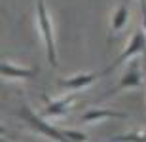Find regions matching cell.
I'll return each instance as SVG.
<instances>
[{
	"label": "cell",
	"instance_id": "6da1fadb",
	"mask_svg": "<svg viewBox=\"0 0 146 142\" xmlns=\"http://www.w3.org/2000/svg\"><path fill=\"white\" fill-rule=\"evenodd\" d=\"M36 15H38V25H40V32H42L44 44H46V55L51 66H57V55H55V40H53V27H51V19L48 15V8L44 0H36Z\"/></svg>",
	"mask_w": 146,
	"mask_h": 142
},
{
	"label": "cell",
	"instance_id": "7a4b0ae2",
	"mask_svg": "<svg viewBox=\"0 0 146 142\" xmlns=\"http://www.w3.org/2000/svg\"><path fill=\"white\" fill-rule=\"evenodd\" d=\"M19 114H21L23 120L27 121V123L33 127L34 131L40 133V135H44V137L51 138V140H55V142H68V140L65 138V135L61 133V129H55L53 125H49L48 121H44L42 118H40L38 114H34V112L29 108V106H23Z\"/></svg>",
	"mask_w": 146,
	"mask_h": 142
},
{
	"label": "cell",
	"instance_id": "3957f363",
	"mask_svg": "<svg viewBox=\"0 0 146 142\" xmlns=\"http://www.w3.org/2000/svg\"><path fill=\"white\" fill-rule=\"evenodd\" d=\"M142 51H146V34L144 32H137L135 36H133V40H131L129 44H127V48L121 51V55H119L118 59L114 61L112 65L104 70V74H108V72H112L116 66H119L121 63H125L127 59H131V57H135V55L142 53Z\"/></svg>",
	"mask_w": 146,
	"mask_h": 142
},
{
	"label": "cell",
	"instance_id": "277c9868",
	"mask_svg": "<svg viewBox=\"0 0 146 142\" xmlns=\"http://www.w3.org/2000/svg\"><path fill=\"white\" fill-rule=\"evenodd\" d=\"M101 76H104V72H89V74H78V76H72V78H61L57 83L65 89H70V91H80V89L91 85Z\"/></svg>",
	"mask_w": 146,
	"mask_h": 142
},
{
	"label": "cell",
	"instance_id": "5b68a950",
	"mask_svg": "<svg viewBox=\"0 0 146 142\" xmlns=\"http://www.w3.org/2000/svg\"><path fill=\"white\" fill-rule=\"evenodd\" d=\"M141 80H142V76H141V70H139V66H137V65L129 66V68L123 72V76H121V80H119L118 87H114L112 91H110V93H106L104 97H112V95L119 93V91H123V89L139 87V85H141Z\"/></svg>",
	"mask_w": 146,
	"mask_h": 142
},
{
	"label": "cell",
	"instance_id": "8992f818",
	"mask_svg": "<svg viewBox=\"0 0 146 142\" xmlns=\"http://www.w3.org/2000/svg\"><path fill=\"white\" fill-rule=\"evenodd\" d=\"M127 114L123 112H116V110H106V108H93L89 112L80 118L82 123H93V121H101V120H125Z\"/></svg>",
	"mask_w": 146,
	"mask_h": 142
},
{
	"label": "cell",
	"instance_id": "52a82bcc",
	"mask_svg": "<svg viewBox=\"0 0 146 142\" xmlns=\"http://www.w3.org/2000/svg\"><path fill=\"white\" fill-rule=\"evenodd\" d=\"M0 74L6 78H13V80H29L38 74V68H23V66L8 65L0 61Z\"/></svg>",
	"mask_w": 146,
	"mask_h": 142
},
{
	"label": "cell",
	"instance_id": "ba28073f",
	"mask_svg": "<svg viewBox=\"0 0 146 142\" xmlns=\"http://www.w3.org/2000/svg\"><path fill=\"white\" fill-rule=\"evenodd\" d=\"M74 102V95H68V97H63L59 100H49L48 106L44 108V116H53V118H61L68 112V108Z\"/></svg>",
	"mask_w": 146,
	"mask_h": 142
},
{
	"label": "cell",
	"instance_id": "9c48e42d",
	"mask_svg": "<svg viewBox=\"0 0 146 142\" xmlns=\"http://www.w3.org/2000/svg\"><path fill=\"white\" fill-rule=\"evenodd\" d=\"M127 17H129V10L127 6H119L116 13L112 15V30H121L123 25L127 23Z\"/></svg>",
	"mask_w": 146,
	"mask_h": 142
},
{
	"label": "cell",
	"instance_id": "30bf717a",
	"mask_svg": "<svg viewBox=\"0 0 146 142\" xmlns=\"http://www.w3.org/2000/svg\"><path fill=\"white\" fill-rule=\"evenodd\" d=\"M112 142H146V133L135 131V133H125V135H118L114 137Z\"/></svg>",
	"mask_w": 146,
	"mask_h": 142
},
{
	"label": "cell",
	"instance_id": "8fae6325",
	"mask_svg": "<svg viewBox=\"0 0 146 142\" xmlns=\"http://www.w3.org/2000/svg\"><path fill=\"white\" fill-rule=\"evenodd\" d=\"M141 6V13H142V23H144V30H146V0H139Z\"/></svg>",
	"mask_w": 146,
	"mask_h": 142
},
{
	"label": "cell",
	"instance_id": "7c38bea8",
	"mask_svg": "<svg viewBox=\"0 0 146 142\" xmlns=\"http://www.w3.org/2000/svg\"><path fill=\"white\" fill-rule=\"evenodd\" d=\"M6 135H8V131H6V127H2V125H0V137H6Z\"/></svg>",
	"mask_w": 146,
	"mask_h": 142
}]
</instances>
